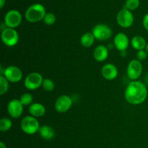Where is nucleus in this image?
<instances>
[{
    "label": "nucleus",
    "instance_id": "obj_18",
    "mask_svg": "<svg viewBox=\"0 0 148 148\" xmlns=\"http://www.w3.org/2000/svg\"><path fill=\"white\" fill-rule=\"evenodd\" d=\"M131 43L132 47L137 51L144 50L146 48V46H147L145 39L140 36H137L133 38L132 39Z\"/></svg>",
    "mask_w": 148,
    "mask_h": 148
},
{
    "label": "nucleus",
    "instance_id": "obj_29",
    "mask_svg": "<svg viewBox=\"0 0 148 148\" xmlns=\"http://www.w3.org/2000/svg\"><path fill=\"white\" fill-rule=\"evenodd\" d=\"M5 1L6 0H1V2H0V7H1V8H2V7H4V3H5Z\"/></svg>",
    "mask_w": 148,
    "mask_h": 148
},
{
    "label": "nucleus",
    "instance_id": "obj_21",
    "mask_svg": "<svg viewBox=\"0 0 148 148\" xmlns=\"http://www.w3.org/2000/svg\"><path fill=\"white\" fill-rule=\"evenodd\" d=\"M9 81L4 76H0V95H3L9 89Z\"/></svg>",
    "mask_w": 148,
    "mask_h": 148
},
{
    "label": "nucleus",
    "instance_id": "obj_14",
    "mask_svg": "<svg viewBox=\"0 0 148 148\" xmlns=\"http://www.w3.org/2000/svg\"><path fill=\"white\" fill-rule=\"evenodd\" d=\"M101 74L107 80H113L118 76V69L113 64H106L102 67Z\"/></svg>",
    "mask_w": 148,
    "mask_h": 148
},
{
    "label": "nucleus",
    "instance_id": "obj_28",
    "mask_svg": "<svg viewBox=\"0 0 148 148\" xmlns=\"http://www.w3.org/2000/svg\"><path fill=\"white\" fill-rule=\"evenodd\" d=\"M0 148H7L6 145L3 142H0Z\"/></svg>",
    "mask_w": 148,
    "mask_h": 148
},
{
    "label": "nucleus",
    "instance_id": "obj_16",
    "mask_svg": "<svg viewBox=\"0 0 148 148\" xmlns=\"http://www.w3.org/2000/svg\"><path fill=\"white\" fill-rule=\"evenodd\" d=\"M29 113L32 116L41 117L46 114V108L44 106L39 103H32L29 107Z\"/></svg>",
    "mask_w": 148,
    "mask_h": 148
},
{
    "label": "nucleus",
    "instance_id": "obj_24",
    "mask_svg": "<svg viewBox=\"0 0 148 148\" xmlns=\"http://www.w3.org/2000/svg\"><path fill=\"white\" fill-rule=\"evenodd\" d=\"M42 87L47 92H51V91H53L54 90L55 85L51 79H48L47 78V79H43Z\"/></svg>",
    "mask_w": 148,
    "mask_h": 148
},
{
    "label": "nucleus",
    "instance_id": "obj_6",
    "mask_svg": "<svg viewBox=\"0 0 148 148\" xmlns=\"http://www.w3.org/2000/svg\"><path fill=\"white\" fill-rule=\"evenodd\" d=\"M92 33L98 40H106L112 36V30L108 25L104 24L96 25L92 28Z\"/></svg>",
    "mask_w": 148,
    "mask_h": 148
},
{
    "label": "nucleus",
    "instance_id": "obj_13",
    "mask_svg": "<svg viewBox=\"0 0 148 148\" xmlns=\"http://www.w3.org/2000/svg\"><path fill=\"white\" fill-rule=\"evenodd\" d=\"M114 46L119 51L124 52L128 49L130 40L129 38L124 33H119L116 35L114 40Z\"/></svg>",
    "mask_w": 148,
    "mask_h": 148
},
{
    "label": "nucleus",
    "instance_id": "obj_23",
    "mask_svg": "<svg viewBox=\"0 0 148 148\" xmlns=\"http://www.w3.org/2000/svg\"><path fill=\"white\" fill-rule=\"evenodd\" d=\"M140 6V0H127L124 8L128 10H134Z\"/></svg>",
    "mask_w": 148,
    "mask_h": 148
},
{
    "label": "nucleus",
    "instance_id": "obj_2",
    "mask_svg": "<svg viewBox=\"0 0 148 148\" xmlns=\"http://www.w3.org/2000/svg\"><path fill=\"white\" fill-rule=\"evenodd\" d=\"M46 14V9L42 4H34L26 10L25 18L30 23H37L43 20Z\"/></svg>",
    "mask_w": 148,
    "mask_h": 148
},
{
    "label": "nucleus",
    "instance_id": "obj_12",
    "mask_svg": "<svg viewBox=\"0 0 148 148\" xmlns=\"http://www.w3.org/2000/svg\"><path fill=\"white\" fill-rule=\"evenodd\" d=\"M23 106H24L21 103L20 100H12L9 102L7 106V111L10 116L14 119L19 118L23 114Z\"/></svg>",
    "mask_w": 148,
    "mask_h": 148
},
{
    "label": "nucleus",
    "instance_id": "obj_17",
    "mask_svg": "<svg viewBox=\"0 0 148 148\" xmlns=\"http://www.w3.org/2000/svg\"><path fill=\"white\" fill-rule=\"evenodd\" d=\"M39 134L40 137L46 140H51L55 137V132L50 126L43 125L39 129Z\"/></svg>",
    "mask_w": 148,
    "mask_h": 148
},
{
    "label": "nucleus",
    "instance_id": "obj_3",
    "mask_svg": "<svg viewBox=\"0 0 148 148\" xmlns=\"http://www.w3.org/2000/svg\"><path fill=\"white\" fill-rule=\"evenodd\" d=\"M20 127L23 132L31 135L36 134L39 131L40 124L36 117L32 116H27L24 117L20 123Z\"/></svg>",
    "mask_w": 148,
    "mask_h": 148
},
{
    "label": "nucleus",
    "instance_id": "obj_7",
    "mask_svg": "<svg viewBox=\"0 0 148 148\" xmlns=\"http://www.w3.org/2000/svg\"><path fill=\"white\" fill-rule=\"evenodd\" d=\"M127 76L132 80L134 81L138 79L143 72V64L137 59H133L127 66Z\"/></svg>",
    "mask_w": 148,
    "mask_h": 148
},
{
    "label": "nucleus",
    "instance_id": "obj_20",
    "mask_svg": "<svg viewBox=\"0 0 148 148\" xmlns=\"http://www.w3.org/2000/svg\"><path fill=\"white\" fill-rule=\"evenodd\" d=\"M12 123V121L8 118H3L0 121V130L2 132H7L11 129Z\"/></svg>",
    "mask_w": 148,
    "mask_h": 148
},
{
    "label": "nucleus",
    "instance_id": "obj_19",
    "mask_svg": "<svg viewBox=\"0 0 148 148\" xmlns=\"http://www.w3.org/2000/svg\"><path fill=\"white\" fill-rule=\"evenodd\" d=\"M95 37L92 33H86L82 36L80 38V43L84 47L89 48L92 46L95 42Z\"/></svg>",
    "mask_w": 148,
    "mask_h": 148
},
{
    "label": "nucleus",
    "instance_id": "obj_1",
    "mask_svg": "<svg viewBox=\"0 0 148 148\" xmlns=\"http://www.w3.org/2000/svg\"><path fill=\"white\" fill-rule=\"evenodd\" d=\"M124 96L130 104L139 105L143 103L147 97V87L140 81H132L126 88Z\"/></svg>",
    "mask_w": 148,
    "mask_h": 148
},
{
    "label": "nucleus",
    "instance_id": "obj_9",
    "mask_svg": "<svg viewBox=\"0 0 148 148\" xmlns=\"http://www.w3.org/2000/svg\"><path fill=\"white\" fill-rule=\"evenodd\" d=\"M22 21V15L17 10H10L4 17V25L7 27L15 28L18 27Z\"/></svg>",
    "mask_w": 148,
    "mask_h": 148
},
{
    "label": "nucleus",
    "instance_id": "obj_22",
    "mask_svg": "<svg viewBox=\"0 0 148 148\" xmlns=\"http://www.w3.org/2000/svg\"><path fill=\"white\" fill-rule=\"evenodd\" d=\"M33 95L30 93H24L20 96V101L23 106H29L31 105L33 103Z\"/></svg>",
    "mask_w": 148,
    "mask_h": 148
},
{
    "label": "nucleus",
    "instance_id": "obj_25",
    "mask_svg": "<svg viewBox=\"0 0 148 148\" xmlns=\"http://www.w3.org/2000/svg\"><path fill=\"white\" fill-rule=\"evenodd\" d=\"M43 21H44L45 24L48 25H52L56 22V16H55V14L53 13H46L44 18H43Z\"/></svg>",
    "mask_w": 148,
    "mask_h": 148
},
{
    "label": "nucleus",
    "instance_id": "obj_5",
    "mask_svg": "<svg viewBox=\"0 0 148 148\" xmlns=\"http://www.w3.org/2000/svg\"><path fill=\"white\" fill-rule=\"evenodd\" d=\"M43 77L38 72H32L25 79V86L27 90H34L40 88L43 84Z\"/></svg>",
    "mask_w": 148,
    "mask_h": 148
},
{
    "label": "nucleus",
    "instance_id": "obj_4",
    "mask_svg": "<svg viewBox=\"0 0 148 148\" xmlns=\"http://www.w3.org/2000/svg\"><path fill=\"white\" fill-rule=\"evenodd\" d=\"M1 40L4 45L12 47L18 43L19 35L14 28L5 27L1 32Z\"/></svg>",
    "mask_w": 148,
    "mask_h": 148
},
{
    "label": "nucleus",
    "instance_id": "obj_11",
    "mask_svg": "<svg viewBox=\"0 0 148 148\" xmlns=\"http://www.w3.org/2000/svg\"><path fill=\"white\" fill-rule=\"evenodd\" d=\"M72 106V98L68 95H64L56 99L55 103V109L59 113H65L70 109Z\"/></svg>",
    "mask_w": 148,
    "mask_h": 148
},
{
    "label": "nucleus",
    "instance_id": "obj_8",
    "mask_svg": "<svg viewBox=\"0 0 148 148\" xmlns=\"http://www.w3.org/2000/svg\"><path fill=\"white\" fill-rule=\"evenodd\" d=\"M116 20L117 23L121 27L127 28L132 25L134 23V16L130 10L124 8L119 12Z\"/></svg>",
    "mask_w": 148,
    "mask_h": 148
},
{
    "label": "nucleus",
    "instance_id": "obj_15",
    "mask_svg": "<svg viewBox=\"0 0 148 148\" xmlns=\"http://www.w3.org/2000/svg\"><path fill=\"white\" fill-rule=\"evenodd\" d=\"M93 56L98 62H103L106 60L108 56V49L103 45L97 46L93 52Z\"/></svg>",
    "mask_w": 148,
    "mask_h": 148
},
{
    "label": "nucleus",
    "instance_id": "obj_30",
    "mask_svg": "<svg viewBox=\"0 0 148 148\" xmlns=\"http://www.w3.org/2000/svg\"><path fill=\"white\" fill-rule=\"evenodd\" d=\"M145 49H146V51H147V53H148V43H147V46H146Z\"/></svg>",
    "mask_w": 148,
    "mask_h": 148
},
{
    "label": "nucleus",
    "instance_id": "obj_26",
    "mask_svg": "<svg viewBox=\"0 0 148 148\" xmlns=\"http://www.w3.org/2000/svg\"><path fill=\"white\" fill-rule=\"evenodd\" d=\"M147 52L145 50H140L138 51L137 53V60L143 61L147 59Z\"/></svg>",
    "mask_w": 148,
    "mask_h": 148
},
{
    "label": "nucleus",
    "instance_id": "obj_27",
    "mask_svg": "<svg viewBox=\"0 0 148 148\" xmlns=\"http://www.w3.org/2000/svg\"><path fill=\"white\" fill-rule=\"evenodd\" d=\"M143 24L145 28L147 30H148V14L145 15L144 18H143Z\"/></svg>",
    "mask_w": 148,
    "mask_h": 148
},
{
    "label": "nucleus",
    "instance_id": "obj_10",
    "mask_svg": "<svg viewBox=\"0 0 148 148\" xmlns=\"http://www.w3.org/2000/svg\"><path fill=\"white\" fill-rule=\"evenodd\" d=\"M4 76L9 82H18L23 78L21 69L16 66H9L4 70Z\"/></svg>",
    "mask_w": 148,
    "mask_h": 148
},
{
    "label": "nucleus",
    "instance_id": "obj_31",
    "mask_svg": "<svg viewBox=\"0 0 148 148\" xmlns=\"http://www.w3.org/2000/svg\"><path fill=\"white\" fill-rule=\"evenodd\" d=\"M146 82H147V83L148 85V75L147 76V77H146Z\"/></svg>",
    "mask_w": 148,
    "mask_h": 148
}]
</instances>
